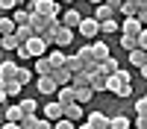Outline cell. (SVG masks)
<instances>
[{
    "mask_svg": "<svg viewBox=\"0 0 147 129\" xmlns=\"http://www.w3.org/2000/svg\"><path fill=\"white\" fill-rule=\"evenodd\" d=\"M88 82H91V74H88V70H77V74L71 76V85H74V88H85Z\"/></svg>",
    "mask_w": 147,
    "mask_h": 129,
    "instance_id": "obj_19",
    "label": "cell"
},
{
    "mask_svg": "<svg viewBox=\"0 0 147 129\" xmlns=\"http://www.w3.org/2000/svg\"><path fill=\"white\" fill-rule=\"evenodd\" d=\"M0 114H3V120H9V123H21L24 109H21V106H3V109H0Z\"/></svg>",
    "mask_w": 147,
    "mask_h": 129,
    "instance_id": "obj_8",
    "label": "cell"
},
{
    "mask_svg": "<svg viewBox=\"0 0 147 129\" xmlns=\"http://www.w3.org/2000/svg\"><path fill=\"white\" fill-rule=\"evenodd\" d=\"M115 94H118V97H129V94H132V85H121Z\"/></svg>",
    "mask_w": 147,
    "mask_h": 129,
    "instance_id": "obj_45",
    "label": "cell"
},
{
    "mask_svg": "<svg viewBox=\"0 0 147 129\" xmlns=\"http://www.w3.org/2000/svg\"><path fill=\"white\" fill-rule=\"evenodd\" d=\"M136 114H147V97L136 100Z\"/></svg>",
    "mask_w": 147,
    "mask_h": 129,
    "instance_id": "obj_39",
    "label": "cell"
},
{
    "mask_svg": "<svg viewBox=\"0 0 147 129\" xmlns=\"http://www.w3.org/2000/svg\"><path fill=\"white\" fill-rule=\"evenodd\" d=\"M82 114H85V112H82V106H80L77 100L65 106V117H68V120H74V123H80V120H82Z\"/></svg>",
    "mask_w": 147,
    "mask_h": 129,
    "instance_id": "obj_12",
    "label": "cell"
},
{
    "mask_svg": "<svg viewBox=\"0 0 147 129\" xmlns=\"http://www.w3.org/2000/svg\"><path fill=\"white\" fill-rule=\"evenodd\" d=\"M121 3H124V0H121Z\"/></svg>",
    "mask_w": 147,
    "mask_h": 129,
    "instance_id": "obj_55",
    "label": "cell"
},
{
    "mask_svg": "<svg viewBox=\"0 0 147 129\" xmlns=\"http://www.w3.org/2000/svg\"><path fill=\"white\" fill-rule=\"evenodd\" d=\"M74 100H77L80 106H82V103H91V100H94L91 85H85V88H74Z\"/></svg>",
    "mask_w": 147,
    "mask_h": 129,
    "instance_id": "obj_17",
    "label": "cell"
},
{
    "mask_svg": "<svg viewBox=\"0 0 147 129\" xmlns=\"http://www.w3.org/2000/svg\"><path fill=\"white\" fill-rule=\"evenodd\" d=\"M88 85H91L94 94H97V91H109V76L97 70V74H91V82H88Z\"/></svg>",
    "mask_w": 147,
    "mask_h": 129,
    "instance_id": "obj_9",
    "label": "cell"
},
{
    "mask_svg": "<svg viewBox=\"0 0 147 129\" xmlns=\"http://www.w3.org/2000/svg\"><path fill=\"white\" fill-rule=\"evenodd\" d=\"M50 62H47V56H38V59H35V74H38V76H47V74H50Z\"/></svg>",
    "mask_w": 147,
    "mask_h": 129,
    "instance_id": "obj_29",
    "label": "cell"
},
{
    "mask_svg": "<svg viewBox=\"0 0 147 129\" xmlns=\"http://www.w3.org/2000/svg\"><path fill=\"white\" fill-rule=\"evenodd\" d=\"M91 53H94V62H103V59H109V44L106 41H94Z\"/></svg>",
    "mask_w": 147,
    "mask_h": 129,
    "instance_id": "obj_18",
    "label": "cell"
},
{
    "mask_svg": "<svg viewBox=\"0 0 147 129\" xmlns=\"http://www.w3.org/2000/svg\"><path fill=\"white\" fill-rule=\"evenodd\" d=\"M50 21H53V18H44V15H38V12H35V15H30V27H32V32H35V35H41V32H44V27H47Z\"/></svg>",
    "mask_w": 147,
    "mask_h": 129,
    "instance_id": "obj_14",
    "label": "cell"
},
{
    "mask_svg": "<svg viewBox=\"0 0 147 129\" xmlns=\"http://www.w3.org/2000/svg\"><path fill=\"white\" fill-rule=\"evenodd\" d=\"M62 3H68V6H74V0H62Z\"/></svg>",
    "mask_w": 147,
    "mask_h": 129,
    "instance_id": "obj_54",
    "label": "cell"
},
{
    "mask_svg": "<svg viewBox=\"0 0 147 129\" xmlns=\"http://www.w3.org/2000/svg\"><path fill=\"white\" fill-rule=\"evenodd\" d=\"M18 27H15V21L12 18H0V35H12Z\"/></svg>",
    "mask_w": 147,
    "mask_h": 129,
    "instance_id": "obj_35",
    "label": "cell"
},
{
    "mask_svg": "<svg viewBox=\"0 0 147 129\" xmlns=\"http://www.w3.org/2000/svg\"><path fill=\"white\" fill-rule=\"evenodd\" d=\"M12 21H15V27H24V23H30V12L24 9V6H18V9H12V15H9Z\"/></svg>",
    "mask_w": 147,
    "mask_h": 129,
    "instance_id": "obj_21",
    "label": "cell"
},
{
    "mask_svg": "<svg viewBox=\"0 0 147 129\" xmlns=\"http://www.w3.org/2000/svg\"><path fill=\"white\" fill-rule=\"evenodd\" d=\"M88 3H91V6H100V3H106V0H88Z\"/></svg>",
    "mask_w": 147,
    "mask_h": 129,
    "instance_id": "obj_52",
    "label": "cell"
},
{
    "mask_svg": "<svg viewBox=\"0 0 147 129\" xmlns=\"http://www.w3.org/2000/svg\"><path fill=\"white\" fill-rule=\"evenodd\" d=\"M136 18L141 21V27H147V9H138V12H136Z\"/></svg>",
    "mask_w": 147,
    "mask_h": 129,
    "instance_id": "obj_47",
    "label": "cell"
},
{
    "mask_svg": "<svg viewBox=\"0 0 147 129\" xmlns=\"http://www.w3.org/2000/svg\"><path fill=\"white\" fill-rule=\"evenodd\" d=\"M74 41V29H68V27H59V32H56V47H59V50H62V47H68Z\"/></svg>",
    "mask_w": 147,
    "mask_h": 129,
    "instance_id": "obj_15",
    "label": "cell"
},
{
    "mask_svg": "<svg viewBox=\"0 0 147 129\" xmlns=\"http://www.w3.org/2000/svg\"><path fill=\"white\" fill-rule=\"evenodd\" d=\"M6 94L9 97H18V94H24V85L18 79H6Z\"/></svg>",
    "mask_w": 147,
    "mask_h": 129,
    "instance_id": "obj_31",
    "label": "cell"
},
{
    "mask_svg": "<svg viewBox=\"0 0 147 129\" xmlns=\"http://www.w3.org/2000/svg\"><path fill=\"white\" fill-rule=\"evenodd\" d=\"M0 47H3V50H18L21 41H18L15 32H12V35H0Z\"/></svg>",
    "mask_w": 147,
    "mask_h": 129,
    "instance_id": "obj_26",
    "label": "cell"
},
{
    "mask_svg": "<svg viewBox=\"0 0 147 129\" xmlns=\"http://www.w3.org/2000/svg\"><path fill=\"white\" fill-rule=\"evenodd\" d=\"M35 88H38V91L44 94V97H50V94H56V91H59V85L53 82V76H50V74H47V76H38V82H35Z\"/></svg>",
    "mask_w": 147,
    "mask_h": 129,
    "instance_id": "obj_6",
    "label": "cell"
},
{
    "mask_svg": "<svg viewBox=\"0 0 147 129\" xmlns=\"http://www.w3.org/2000/svg\"><path fill=\"white\" fill-rule=\"evenodd\" d=\"M136 129H147V114H136Z\"/></svg>",
    "mask_w": 147,
    "mask_h": 129,
    "instance_id": "obj_44",
    "label": "cell"
},
{
    "mask_svg": "<svg viewBox=\"0 0 147 129\" xmlns=\"http://www.w3.org/2000/svg\"><path fill=\"white\" fill-rule=\"evenodd\" d=\"M138 70H141V76H144V79H147V65H141V68H138Z\"/></svg>",
    "mask_w": 147,
    "mask_h": 129,
    "instance_id": "obj_50",
    "label": "cell"
},
{
    "mask_svg": "<svg viewBox=\"0 0 147 129\" xmlns=\"http://www.w3.org/2000/svg\"><path fill=\"white\" fill-rule=\"evenodd\" d=\"M15 35H18V41L24 44V41H30L35 32H32V27H30V23H24V27H18V29H15Z\"/></svg>",
    "mask_w": 147,
    "mask_h": 129,
    "instance_id": "obj_33",
    "label": "cell"
},
{
    "mask_svg": "<svg viewBox=\"0 0 147 129\" xmlns=\"http://www.w3.org/2000/svg\"><path fill=\"white\" fill-rule=\"evenodd\" d=\"M15 79L21 82V85H24V88H27V82L32 79V74H30V70H27V68H24V65H18V70H15Z\"/></svg>",
    "mask_w": 147,
    "mask_h": 129,
    "instance_id": "obj_36",
    "label": "cell"
},
{
    "mask_svg": "<svg viewBox=\"0 0 147 129\" xmlns=\"http://www.w3.org/2000/svg\"><path fill=\"white\" fill-rule=\"evenodd\" d=\"M136 3H132V0H124V3H121V9H118V18H136Z\"/></svg>",
    "mask_w": 147,
    "mask_h": 129,
    "instance_id": "obj_27",
    "label": "cell"
},
{
    "mask_svg": "<svg viewBox=\"0 0 147 129\" xmlns=\"http://www.w3.org/2000/svg\"><path fill=\"white\" fill-rule=\"evenodd\" d=\"M0 129H21V123H9V120H6V123L0 126Z\"/></svg>",
    "mask_w": 147,
    "mask_h": 129,
    "instance_id": "obj_48",
    "label": "cell"
},
{
    "mask_svg": "<svg viewBox=\"0 0 147 129\" xmlns=\"http://www.w3.org/2000/svg\"><path fill=\"white\" fill-rule=\"evenodd\" d=\"M50 76H53V82H56L59 88L71 85V70H65V68H53V70H50Z\"/></svg>",
    "mask_w": 147,
    "mask_h": 129,
    "instance_id": "obj_11",
    "label": "cell"
},
{
    "mask_svg": "<svg viewBox=\"0 0 147 129\" xmlns=\"http://www.w3.org/2000/svg\"><path fill=\"white\" fill-rule=\"evenodd\" d=\"M80 21H82V15H80L74 6H68L62 15H59V23H62V27H68V29H77V27H80Z\"/></svg>",
    "mask_w": 147,
    "mask_h": 129,
    "instance_id": "obj_2",
    "label": "cell"
},
{
    "mask_svg": "<svg viewBox=\"0 0 147 129\" xmlns=\"http://www.w3.org/2000/svg\"><path fill=\"white\" fill-rule=\"evenodd\" d=\"M24 44H27V50H30V56H32V59L47 56V47H50L44 38H38V35H32V38H30V41H24Z\"/></svg>",
    "mask_w": 147,
    "mask_h": 129,
    "instance_id": "obj_3",
    "label": "cell"
},
{
    "mask_svg": "<svg viewBox=\"0 0 147 129\" xmlns=\"http://www.w3.org/2000/svg\"><path fill=\"white\" fill-rule=\"evenodd\" d=\"M109 129H132V126H129V117H127V114L109 117Z\"/></svg>",
    "mask_w": 147,
    "mask_h": 129,
    "instance_id": "obj_25",
    "label": "cell"
},
{
    "mask_svg": "<svg viewBox=\"0 0 147 129\" xmlns=\"http://www.w3.org/2000/svg\"><path fill=\"white\" fill-rule=\"evenodd\" d=\"M15 3H18V6H27V0H15Z\"/></svg>",
    "mask_w": 147,
    "mask_h": 129,
    "instance_id": "obj_53",
    "label": "cell"
},
{
    "mask_svg": "<svg viewBox=\"0 0 147 129\" xmlns=\"http://www.w3.org/2000/svg\"><path fill=\"white\" fill-rule=\"evenodd\" d=\"M6 100H9V94H6V82L0 79V109H3V106H6Z\"/></svg>",
    "mask_w": 147,
    "mask_h": 129,
    "instance_id": "obj_41",
    "label": "cell"
},
{
    "mask_svg": "<svg viewBox=\"0 0 147 129\" xmlns=\"http://www.w3.org/2000/svg\"><path fill=\"white\" fill-rule=\"evenodd\" d=\"M47 62H50V68H62L65 65V53L59 50V47L56 50H47Z\"/></svg>",
    "mask_w": 147,
    "mask_h": 129,
    "instance_id": "obj_24",
    "label": "cell"
},
{
    "mask_svg": "<svg viewBox=\"0 0 147 129\" xmlns=\"http://www.w3.org/2000/svg\"><path fill=\"white\" fill-rule=\"evenodd\" d=\"M35 129H53V120H47V117H38V123H35Z\"/></svg>",
    "mask_w": 147,
    "mask_h": 129,
    "instance_id": "obj_43",
    "label": "cell"
},
{
    "mask_svg": "<svg viewBox=\"0 0 147 129\" xmlns=\"http://www.w3.org/2000/svg\"><path fill=\"white\" fill-rule=\"evenodd\" d=\"M97 70H100V74H106V76H112L115 70H118V59H103V62H97Z\"/></svg>",
    "mask_w": 147,
    "mask_h": 129,
    "instance_id": "obj_20",
    "label": "cell"
},
{
    "mask_svg": "<svg viewBox=\"0 0 147 129\" xmlns=\"http://www.w3.org/2000/svg\"><path fill=\"white\" fill-rule=\"evenodd\" d=\"M121 85H129V70H124V68H118L115 74L109 76V91H112V94H115Z\"/></svg>",
    "mask_w": 147,
    "mask_h": 129,
    "instance_id": "obj_4",
    "label": "cell"
},
{
    "mask_svg": "<svg viewBox=\"0 0 147 129\" xmlns=\"http://www.w3.org/2000/svg\"><path fill=\"white\" fill-rule=\"evenodd\" d=\"M77 29H80L82 38H88V41H91V38H97V35H100V21L85 18V15H82V21H80V27H77Z\"/></svg>",
    "mask_w": 147,
    "mask_h": 129,
    "instance_id": "obj_1",
    "label": "cell"
},
{
    "mask_svg": "<svg viewBox=\"0 0 147 129\" xmlns=\"http://www.w3.org/2000/svg\"><path fill=\"white\" fill-rule=\"evenodd\" d=\"M138 47H141V50H147V27H144L141 35H138Z\"/></svg>",
    "mask_w": 147,
    "mask_h": 129,
    "instance_id": "obj_46",
    "label": "cell"
},
{
    "mask_svg": "<svg viewBox=\"0 0 147 129\" xmlns=\"http://www.w3.org/2000/svg\"><path fill=\"white\" fill-rule=\"evenodd\" d=\"M15 53H18V59H24V62H27V59H32V56H30V50H27V44H21Z\"/></svg>",
    "mask_w": 147,
    "mask_h": 129,
    "instance_id": "obj_42",
    "label": "cell"
},
{
    "mask_svg": "<svg viewBox=\"0 0 147 129\" xmlns=\"http://www.w3.org/2000/svg\"><path fill=\"white\" fill-rule=\"evenodd\" d=\"M85 123H91L94 129H109V117L103 112H88V120Z\"/></svg>",
    "mask_w": 147,
    "mask_h": 129,
    "instance_id": "obj_16",
    "label": "cell"
},
{
    "mask_svg": "<svg viewBox=\"0 0 147 129\" xmlns=\"http://www.w3.org/2000/svg\"><path fill=\"white\" fill-rule=\"evenodd\" d=\"M15 70H18V62H12V59H3L0 62V79H15Z\"/></svg>",
    "mask_w": 147,
    "mask_h": 129,
    "instance_id": "obj_10",
    "label": "cell"
},
{
    "mask_svg": "<svg viewBox=\"0 0 147 129\" xmlns=\"http://www.w3.org/2000/svg\"><path fill=\"white\" fill-rule=\"evenodd\" d=\"M53 129H77V123L68 120V117H59V120L53 123Z\"/></svg>",
    "mask_w": 147,
    "mask_h": 129,
    "instance_id": "obj_38",
    "label": "cell"
},
{
    "mask_svg": "<svg viewBox=\"0 0 147 129\" xmlns=\"http://www.w3.org/2000/svg\"><path fill=\"white\" fill-rule=\"evenodd\" d=\"M109 18H118V12L109 6V3H100L94 6V21H109Z\"/></svg>",
    "mask_w": 147,
    "mask_h": 129,
    "instance_id": "obj_13",
    "label": "cell"
},
{
    "mask_svg": "<svg viewBox=\"0 0 147 129\" xmlns=\"http://www.w3.org/2000/svg\"><path fill=\"white\" fill-rule=\"evenodd\" d=\"M121 27H118V18H109V21H100V32L103 35H112V32H118Z\"/></svg>",
    "mask_w": 147,
    "mask_h": 129,
    "instance_id": "obj_30",
    "label": "cell"
},
{
    "mask_svg": "<svg viewBox=\"0 0 147 129\" xmlns=\"http://www.w3.org/2000/svg\"><path fill=\"white\" fill-rule=\"evenodd\" d=\"M41 112H44V117H47V120H53V123H56L59 117H65V106H62V103H56V100H50Z\"/></svg>",
    "mask_w": 147,
    "mask_h": 129,
    "instance_id": "obj_5",
    "label": "cell"
},
{
    "mask_svg": "<svg viewBox=\"0 0 147 129\" xmlns=\"http://www.w3.org/2000/svg\"><path fill=\"white\" fill-rule=\"evenodd\" d=\"M56 103H62V106L74 103V85H65V88H59V91H56Z\"/></svg>",
    "mask_w": 147,
    "mask_h": 129,
    "instance_id": "obj_23",
    "label": "cell"
},
{
    "mask_svg": "<svg viewBox=\"0 0 147 129\" xmlns=\"http://www.w3.org/2000/svg\"><path fill=\"white\" fill-rule=\"evenodd\" d=\"M12 9H18L15 0H0V12H12Z\"/></svg>",
    "mask_w": 147,
    "mask_h": 129,
    "instance_id": "obj_40",
    "label": "cell"
},
{
    "mask_svg": "<svg viewBox=\"0 0 147 129\" xmlns=\"http://www.w3.org/2000/svg\"><path fill=\"white\" fill-rule=\"evenodd\" d=\"M121 47H124V50H136L138 47V35H124L121 32Z\"/></svg>",
    "mask_w": 147,
    "mask_h": 129,
    "instance_id": "obj_34",
    "label": "cell"
},
{
    "mask_svg": "<svg viewBox=\"0 0 147 129\" xmlns=\"http://www.w3.org/2000/svg\"><path fill=\"white\" fill-rule=\"evenodd\" d=\"M141 21L138 18H124V21H121V32H124V35H141Z\"/></svg>",
    "mask_w": 147,
    "mask_h": 129,
    "instance_id": "obj_7",
    "label": "cell"
},
{
    "mask_svg": "<svg viewBox=\"0 0 147 129\" xmlns=\"http://www.w3.org/2000/svg\"><path fill=\"white\" fill-rule=\"evenodd\" d=\"M35 123H38V114L35 112H27L21 117V129H35Z\"/></svg>",
    "mask_w": 147,
    "mask_h": 129,
    "instance_id": "obj_32",
    "label": "cell"
},
{
    "mask_svg": "<svg viewBox=\"0 0 147 129\" xmlns=\"http://www.w3.org/2000/svg\"><path fill=\"white\" fill-rule=\"evenodd\" d=\"M129 65H136V68L147 65V50H141V47H136V50H129Z\"/></svg>",
    "mask_w": 147,
    "mask_h": 129,
    "instance_id": "obj_22",
    "label": "cell"
},
{
    "mask_svg": "<svg viewBox=\"0 0 147 129\" xmlns=\"http://www.w3.org/2000/svg\"><path fill=\"white\" fill-rule=\"evenodd\" d=\"M77 129H94V126H91V123H80Z\"/></svg>",
    "mask_w": 147,
    "mask_h": 129,
    "instance_id": "obj_51",
    "label": "cell"
},
{
    "mask_svg": "<svg viewBox=\"0 0 147 129\" xmlns=\"http://www.w3.org/2000/svg\"><path fill=\"white\" fill-rule=\"evenodd\" d=\"M62 68H65V70H71V76H74L77 70H82V62L77 59V53H74V56H65V65H62Z\"/></svg>",
    "mask_w": 147,
    "mask_h": 129,
    "instance_id": "obj_28",
    "label": "cell"
},
{
    "mask_svg": "<svg viewBox=\"0 0 147 129\" xmlns=\"http://www.w3.org/2000/svg\"><path fill=\"white\" fill-rule=\"evenodd\" d=\"M18 106H21V109H24V114H27V112H38V103H35L32 97H24V100H21Z\"/></svg>",
    "mask_w": 147,
    "mask_h": 129,
    "instance_id": "obj_37",
    "label": "cell"
},
{
    "mask_svg": "<svg viewBox=\"0 0 147 129\" xmlns=\"http://www.w3.org/2000/svg\"><path fill=\"white\" fill-rule=\"evenodd\" d=\"M136 3V9H147V0H132Z\"/></svg>",
    "mask_w": 147,
    "mask_h": 129,
    "instance_id": "obj_49",
    "label": "cell"
}]
</instances>
